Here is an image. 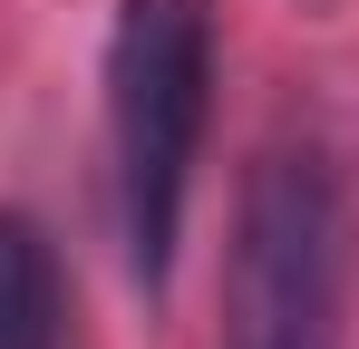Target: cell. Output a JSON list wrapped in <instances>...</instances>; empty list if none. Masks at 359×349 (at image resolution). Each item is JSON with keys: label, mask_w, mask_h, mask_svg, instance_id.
<instances>
[{"label": "cell", "mask_w": 359, "mask_h": 349, "mask_svg": "<svg viewBox=\"0 0 359 349\" xmlns=\"http://www.w3.org/2000/svg\"><path fill=\"white\" fill-rule=\"evenodd\" d=\"M340 330H350V174L330 136L282 126L233 204L214 349H340Z\"/></svg>", "instance_id": "obj_1"}, {"label": "cell", "mask_w": 359, "mask_h": 349, "mask_svg": "<svg viewBox=\"0 0 359 349\" xmlns=\"http://www.w3.org/2000/svg\"><path fill=\"white\" fill-rule=\"evenodd\" d=\"M214 107V20L204 0H117L107 29V156H117L126 272L165 291L184 233V184Z\"/></svg>", "instance_id": "obj_2"}, {"label": "cell", "mask_w": 359, "mask_h": 349, "mask_svg": "<svg viewBox=\"0 0 359 349\" xmlns=\"http://www.w3.org/2000/svg\"><path fill=\"white\" fill-rule=\"evenodd\" d=\"M0 349H68V272L49 233L0 204Z\"/></svg>", "instance_id": "obj_3"}]
</instances>
